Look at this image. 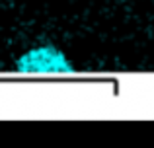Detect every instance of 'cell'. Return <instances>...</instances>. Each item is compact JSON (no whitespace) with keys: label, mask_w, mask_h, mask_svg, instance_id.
Masks as SVG:
<instances>
[{"label":"cell","mask_w":154,"mask_h":148,"mask_svg":"<svg viewBox=\"0 0 154 148\" xmlns=\"http://www.w3.org/2000/svg\"><path fill=\"white\" fill-rule=\"evenodd\" d=\"M14 68L22 74H68L74 72L70 59L55 45H39L18 57Z\"/></svg>","instance_id":"6da1fadb"}]
</instances>
